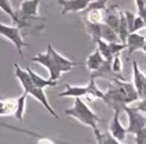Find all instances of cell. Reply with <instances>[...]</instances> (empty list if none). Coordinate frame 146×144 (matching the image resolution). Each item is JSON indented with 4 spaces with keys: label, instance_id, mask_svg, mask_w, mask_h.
Here are the masks:
<instances>
[{
    "label": "cell",
    "instance_id": "836d02e7",
    "mask_svg": "<svg viewBox=\"0 0 146 144\" xmlns=\"http://www.w3.org/2000/svg\"><path fill=\"white\" fill-rule=\"evenodd\" d=\"M19 1H23V0H19Z\"/></svg>",
    "mask_w": 146,
    "mask_h": 144
},
{
    "label": "cell",
    "instance_id": "277c9868",
    "mask_svg": "<svg viewBox=\"0 0 146 144\" xmlns=\"http://www.w3.org/2000/svg\"><path fill=\"white\" fill-rule=\"evenodd\" d=\"M0 35H3L4 38L9 39L12 44L16 46V48H17L18 53L20 54V57H24L23 47L27 46V44H26V41H24L23 37H21L19 27L9 26V25H5L3 23H0Z\"/></svg>",
    "mask_w": 146,
    "mask_h": 144
},
{
    "label": "cell",
    "instance_id": "44dd1931",
    "mask_svg": "<svg viewBox=\"0 0 146 144\" xmlns=\"http://www.w3.org/2000/svg\"><path fill=\"white\" fill-rule=\"evenodd\" d=\"M101 39H104L106 41H120L119 37H118V33L115 31H113L111 27L108 25H106L105 23L101 24V34H100Z\"/></svg>",
    "mask_w": 146,
    "mask_h": 144
},
{
    "label": "cell",
    "instance_id": "3957f363",
    "mask_svg": "<svg viewBox=\"0 0 146 144\" xmlns=\"http://www.w3.org/2000/svg\"><path fill=\"white\" fill-rule=\"evenodd\" d=\"M13 66H14V76H16L17 79L20 82L21 86H23V89H24V92L27 93V95H31L33 98L37 99L38 102L45 107V110L51 115V116H54L55 118H58V115L55 112V110L51 107V105L49 103L44 90L38 88V86H36L32 83L31 78H30V76H29L26 70L21 69L18 64H14Z\"/></svg>",
    "mask_w": 146,
    "mask_h": 144
},
{
    "label": "cell",
    "instance_id": "cb8c5ba5",
    "mask_svg": "<svg viewBox=\"0 0 146 144\" xmlns=\"http://www.w3.org/2000/svg\"><path fill=\"white\" fill-rule=\"evenodd\" d=\"M98 44V50L99 52L101 53V56L104 57V59H107V60H111L113 58V54L111 52V50H109V46H108V41L104 40V39H99L96 41Z\"/></svg>",
    "mask_w": 146,
    "mask_h": 144
},
{
    "label": "cell",
    "instance_id": "5b68a950",
    "mask_svg": "<svg viewBox=\"0 0 146 144\" xmlns=\"http://www.w3.org/2000/svg\"><path fill=\"white\" fill-rule=\"evenodd\" d=\"M122 110L125 111L128 116V126L126 128L127 134L134 135L137 131H139L140 129L146 126L145 113L140 112L137 107H131V106L126 105Z\"/></svg>",
    "mask_w": 146,
    "mask_h": 144
},
{
    "label": "cell",
    "instance_id": "4fadbf2b",
    "mask_svg": "<svg viewBox=\"0 0 146 144\" xmlns=\"http://www.w3.org/2000/svg\"><path fill=\"white\" fill-rule=\"evenodd\" d=\"M119 19H120V11L118 10V6L114 5L111 9H108V10L106 9L104 23L108 25L116 33H118V28H119Z\"/></svg>",
    "mask_w": 146,
    "mask_h": 144
},
{
    "label": "cell",
    "instance_id": "d6986e66",
    "mask_svg": "<svg viewBox=\"0 0 146 144\" xmlns=\"http://www.w3.org/2000/svg\"><path fill=\"white\" fill-rule=\"evenodd\" d=\"M0 9H1L6 14H9L10 18L14 21V23H17L19 25V27H23V26H26L25 24H23L21 21L19 20L18 18V14L16 13V11L13 10V6L11 4L10 0H0Z\"/></svg>",
    "mask_w": 146,
    "mask_h": 144
},
{
    "label": "cell",
    "instance_id": "ba28073f",
    "mask_svg": "<svg viewBox=\"0 0 146 144\" xmlns=\"http://www.w3.org/2000/svg\"><path fill=\"white\" fill-rule=\"evenodd\" d=\"M48 48L50 50V53L52 56V59L55 62V65H56V69L60 73H65V72H70L72 69H74L77 63H75L74 60H71L67 57H64L62 54L58 53L56 50L51 46V44H48Z\"/></svg>",
    "mask_w": 146,
    "mask_h": 144
},
{
    "label": "cell",
    "instance_id": "f1b7e54d",
    "mask_svg": "<svg viewBox=\"0 0 146 144\" xmlns=\"http://www.w3.org/2000/svg\"><path fill=\"white\" fill-rule=\"evenodd\" d=\"M134 135H135V143L146 144V126L140 129L139 131H137Z\"/></svg>",
    "mask_w": 146,
    "mask_h": 144
},
{
    "label": "cell",
    "instance_id": "4dcf8cb0",
    "mask_svg": "<svg viewBox=\"0 0 146 144\" xmlns=\"http://www.w3.org/2000/svg\"><path fill=\"white\" fill-rule=\"evenodd\" d=\"M139 111H141L143 113H145V111H146V109H145V98H143L141 99V102H140V104H139V106L137 107Z\"/></svg>",
    "mask_w": 146,
    "mask_h": 144
},
{
    "label": "cell",
    "instance_id": "d6a6232c",
    "mask_svg": "<svg viewBox=\"0 0 146 144\" xmlns=\"http://www.w3.org/2000/svg\"><path fill=\"white\" fill-rule=\"evenodd\" d=\"M4 100H5V99H0V107L4 105Z\"/></svg>",
    "mask_w": 146,
    "mask_h": 144
},
{
    "label": "cell",
    "instance_id": "6da1fadb",
    "mask_svg": "<svg viewBox=\"0 0 146 144\" xmlns=\"http://www.w3.org/2000/svg\"><path fill=\"white\" fill-rule=\"evenodd\" d=\"M139 99V96L134 89L133 84L125 82V79L114 78L112 85L108 88L107 92H104L105 103L113 110H122L126 105Z\"/></svg>",
    "mask_w": 146,
    "mask_h": 144
},
{
    "label": "cell",
    "instance_id": "9c48e42d",
    "mask_svg": "<svg viewBox=\"0 0 146 144\" xmlns=\"http://www.w3.org/2000/svg\"><path fill=\"white\" fill-rule=\"evenodd\" d=\"M120 110H114V116L111 120V124H109V134H111L113 137L118 141V143H122L126 138V128L121 124V122L119 119L120 116Z\"/></svg>",
    "mask_w": 146,
    "mask_h": 144
},
{
    "label": "cell",
    "instance_id": "484cf974",
    "mask_svg": "<svg viewBox=\"0 0 146 144\" xmlns=\"http://www.w3.org/2000/svg\"><path fill=\"white\" fill-rule=\"evenodd\" d=\"M109 50H111L112 54H119L122 50L126 48V43H121V41H109L108 43Z\"/></svg>",
    "mask_w": 146,
    "mask_h": 144
},
{
    "label": "cell",
    "instance_id": "52a82bcc",
    "mask_svg": "<svg viewBox=\"0 0 146 144\" xmlns=\"http://www.w3.org/2000/svg\"><path fill=\"white\" fill-rule=\"evenodd\" d=\"M31 60L35 62V63H38V64H40V65H43L44 67L48 69L49 75H50L49 79H51V81H56L57 82V79L61 77V73L57 71L56 65H55V62L52 59V56H51L50 50L48 47H46V51L45 52L38 53L37 56L32 57Z\"/></svg>",
    "mask_w": 146,
    "mask_h": 144
},
{
    "label": "cell",
    "instance_id": "4316f807",
    "mask_svg": "<svg viewBox=\"0 0 146 144\" xmlns=\"http://www.w3.org/2000/svg\"><path fill=\"white\" fill-rule=\"evenodd\" d=\"M108 0H95V1H90L88 4V6L86 7L84 11H88L92 9H101V10H106V4H107ZM82 11V12H84Z\"/></svg>",
    "mask_w": 146,
    "mask_h": 144
},
{
    "label": "cell",
    "instance_id": "8992f818",
    "mask_svg": "<svg viewBox=\"0 0 146 144\" xmlns=\"http://www.w3.org/2000/svg\"><path fill=\"white\" fill-rule=\"evenodd\" d=\"M40 0H23L19 7L18 18L23 24L27 25L25 21L30 19H38V7Z\"/></svg>",
    "mask_w": 146,
    "mask_h": 144
},
{
    "label": "cell",
    "instance_id": "7402d4cb",
    "mask_svg": "<svg viewBox=\"0 0 146 144\" xmlns=\"http://www.w3.org/2000/svg\"><path fill=\"white\" fill-rule=\"evenodd\" d=\"M26 97H27V93H23L20 97L17 98V105H16V111H14V116L18 120H23L24 117V113H25V107H26Z\"/></svg>",
    "mask_w": 146,
    "mask_h": 144
},
{
    "label": "cell",
    "instance_id": "7c38bea8",
    "mask_svg": "<svg viewBox=\"0 0 146 144\" xmlns=\"http://www.w3.org/2000/svg\"><path fill=\"white\" fill-rule=\"evenodd\" d=\"M61 5V14H67L68 12H82L92 0H57Z\"/></svg>",
    "mask_w": 146,
    "mask_h": 144
},
{
    "label": "cell",
    "instance_id": "9a60e30c",
    "mask_svg": "<svg viewBox=\"0 0 146 144\" xmlns=\"http://www.w3.org/2000/svg\"><path fill=\"white\" fill-rule=\"evenodd\" d=\"M95 79H96L95 77L90 76L88 84L86 85L87 91H86L84 97H87L89 100H95V99H102V98H104V92H102V91L98 88Z\"/></svg>",
    "mask_w": 146,
    "mask_h": 144
},
{
    "label": "cell",
    "instance_id": "7a4b0ae2",
    "mask_svg": "<svg viewBox=\"0 0 146 144\" xmlns=\"http://www.w3.org/2000/svg\"><path fill=\"white\" fill-rule=\"evenodd\" d=\"M64 113L67 115V116H70L72 118L77 119L81 124L92 128L94 134H95L98 143H100L101 137H102V132L98 128V123L101 122V118L83 102L81 97H75L74 105L65 110Z\"/></svg>",
    "mask_w": 146,
    "mask_h": 144
},
{
    "label": "cell",
    "instance_id": "30bf717a",
    "mask_svg": "<svg viewBox=\"0 0 146 144\" xmlns=\"http://www.w3.org/2000/svg\"><path fill=\"white\" fill-rule=\"evenodd\" d=\"M133 67V86L138 93L139 98H145L146 96V76L144 72L139 69L137 62H132Z\"/></svg>",
    "mask_w": 146,
    "mask_h": 144
},
{
    "label": "cell",
    "instance_id": "ffe728a7",
    "mask_svg": "<svg viewBox=\"0 0 146 144\" xmlns=\"http://www.w3.org/2000/svg\"><path fill=\"white\" fill-rule=\"evenodd\" d=\"M17 98H6L4 105L0 107V116H11L16 111Z\"/></svg>",
    "mask_w": 146,
    "mask_h": 144
},
{
    "label": "cell",
    "instance_id": "d4e9b609",
    "mask_svg": "<svg viewBox=\"0 0 146 144\" xmlns=\"http://www.w3.org/2000/svg\"><path fill=\"white\" fill-rule=\"evenodd\" d=\"M111 69L114 73L116 75H120L121 71H122V63H121V59H120V56L119 54H114L113 58H112V62H111Z\"/></svg>",
    "mask_w": 146,
    "mask_h": 144
},
{
    "label": "cell",
    "instance_id": "5bb4252c",
    "mask_svg": "<svg viewBox=\"0 0 146 144\" xmlns=\"http://www.w3.org/2000/svg\"><path fill=\"white\" fill-rule=\"evenodd\" d=\"M25 70L27 71V73H29V76H30L32 83H33L36 86L40 88V89L54 88V86L57 85V82H56V81H51V79H45V78L40 77L39 75L36 73V72H33V71L31 70V67H26Z\"/></svg>",
    "mask_w": 146,
    "mask_h": 144
},
{
    "label": "cell",
    "instance_id": "1f68e13d",
    "mask_svg": "<svg viewBox=\"0 0 146 144\" xmlns=\"http://www.w3.org/2000/svg\"><path fill=\"white\" fill-rule=\"evenodd\" d=\"M38 143H54V142L45 138V139H39V141H38Z\"/></svg>",
    "mask_w": 146,
    "mask_h": 144
},
{
    "label": "cell",
    "instance_id": "8fae6325",
    "mask_svg": "<svg viewBox=\"0 0 146 144\" xmlns=\"http://www.w3.org/2000/svg\"><path fill=\"white\" fill-rule=\"evenodd\" d=\"M125 43H126V48L128 50V57L132 56L138 50H141L145 53V50H146L145 35H140L137 32H131V33H128Z\"/></svg>",
    "mask_w": 146,
    "mask_h": 144
},
{
    "label": "cell",
    "instance_id": "83f0119b",
    "mask_svg": "<svg viewBox=\"0 0 146 144\" xmlns=\"http://www.w3.org/2000/svg\"><path fill=\"white\" fill-rule=\"evenodd\" d=\"M145 19L141 18V17H134V20H133V32H137V31H139L141 30V28H145Z\"/></svg>",
    "mask_w": 146,
    "mask_h": 144
},
{
    "label": "cell",
    "instance_id": "603a6c76",
    "mask_svg": "<svg viewBox=\"0 0 146 144\" xmlns=\"http://www.w3.org/2000/svg\"><path fill=\"white\" fill-rule=\"evenodd\" d=\"M101 24H95V23H89V21H87L86 20V30L87 32H88V34L92 37V40L94 43H96L101 37H100V34H101Z\"/></svg>",
    "mask_w": 146,
    "mask_h": 144
},
{
    "label": "cell",
    "instance_id": "e0dca14e",
    "mask_svg": "<svg viewBox=\"0 0 146 144\" xmlns=\"http://www.w3.org/2000/svg\"><path fill=\"white\" fill-rule=\"evenodd\" d=\"M104 62H105L104 57L101 56V53L99 52V50H96L95 52H93L92 54L88 56V58L86 59L84 64H86V67L88 69L90 72H93V71L98 70L102 65V63Z\"/></svg>",
    "mask_w": 146,
    "mask_h": 144
},
{
    "label": "cell",
    "instance_id": "ac0fdd59",
    "mask_svg": "<svg viewBox=\"0 0 146 144\" xmlns=\"http://www.w3.org/2000/svg\"><path fill=\"white\" fill-rule=\"evenodd\" d=\"M105 12H106V10L92 9V10H88V11L82 12V14H86V20L89 21V23L100 24V23H104Z\"/></svg>",
    "mask_w": 146,
    "mask_h": 144
},
{
    "label": "cell",
    "instance_id": "2e32d148",
    "mask_svg": "<svg viewBox=\"0 0 146 144\" xmlns=\"http://www.w3.org/2000/svg\"><path fill=\"white\" fill-rule=\"evenodd\" d=\"M87 88L86 86H74L70 84H65L64 91L58 93L60 97H84Z\"/></svg>",
    "mask_w": 146,
    "mask_h": 144
},
{
    "label": "cell",
    "instance_id": "f546056e",
    "mask_svg": "<svg viewBox=\"0 0 146 144\" xmlns=\"http://www.w3.org/2000/svg\"><path fill=\"white\" fill-rule=\"evenodd\" d=\"M137 4V10H138V14L139 17L145 19V13H146V0H135Z\"/></svg>",
    "mask_w": 146,
    "mask_h": 144
}]
</instances>
